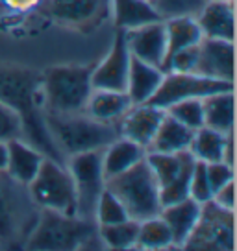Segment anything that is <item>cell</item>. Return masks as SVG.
Instances as JSON below:
<instances>
[{"label": "cell", "mask_w": 237, "mask_h": 251, "mask_svg": "<svg viewBox=\"0 0 237 251\" xmlns=\"http://www.w3.org/2000/svg\"><path fill=\"white\" fill-rule=\"evenodd\" d=\"M0 102L15 111L23 126V139L45 157L65 163L45 120L43 72L13 63H0Z\"/></svg>", "instance_id": "1"}, {"label": "cell", "mask_w": 237, "mask_h": 251, "mask_svg": "<svg viewBox=\"0 0 237 251\" xmlns=\"http://www.w3.org/2000/svg\"><path fill=\"white\" fill-rule=\"evenodd\" d=\"M100 242L95 220L82 218L78 214L41 209L39 220L32 235L24 244V250L32 251H72L89 250L91 244Z\"/></svg>", "instance_id": "2"}, {"label": "cell", "mask_w": 237, "mask_h": 251, "mask_svg": "<svg viewBox=\"0 0 237 251\" xmlns=\"http://www.w3.org/2000/svg\"><path fill=\"white\" fill-rule=\"evenodd\" d=\"M41 209L30 196L28 185L0 170V248H24L39 220Z\"/></svg>", "instance_id": "3"}, {"label": "cell", "mask_w": 237, "mask_h": 251, "mask_svg": "<svg viewBox=\"0 0 237 251\" xmlns=\"http://www.w3.org/2000/svg\"><path fill=\"white\" fill-rule=\"evenodd\" d=\"M47 127L58 148L63 155H78L86 151H98L117 141L118 133L117 122H100L80 115H52L45 113Z\"/></svg>", "instance_id": "4"}, {"label": "cell", "mask_w": 237, "mask_h": 251, "mask_svg": "<svg viewBox=\"0 0 237 251\" xmlns=\"http://www.w3.org/2000/svg\"><path fill=\"white\" fill-rule=\"evenodd\" d=\"M91 65H56L43 72V100L45 113L80 115L93 93Z\"/></svg>", "instance_id": "5"}, {"label": "cell", "mask_w": 237, "mask_h": 251, "mask_svg": "<svg viewBox=\"0 0 237 251\" xmlns=\"http://www.w3.org/2000/svg\"><path fill=\"white\" fill-rule=\"evenodd\" d=\"M106 188L124 205L128 216L132 220L143 222L152 216H158L161 211L159 185L145 159L128 168L126 172L106 181Z\"/></svg>", "instance_id": "6"}, {"label": "cell", "mask_w": 237, "mask_h": 251, "mask_svg": "<svg viewBox=\"0 0 237 251\" xmlns=\"http://www.w3.org/2000/svg\"><path fill=\"white\" fill-rule=\"evenodd\" d=\"M28 190L39 209L76 214V188L65 163L45 157Z\"/></svg>", "instance_id": "7"}, {"label": "cell", "mask_w": 237, "mask_h": 251, "mask_svg": "<svg viewBox=\"0 0 237 251\" xmlns=\"http://www.w3.org/2000/svg\"><path fill=\"white\" fill-rule=\"evenodd\" d=\"M145 161L150 166L154 177L159 185V201L161 207L178 203L189 198V181L197 159L189 150L176 153L147 151Z\"/></svg>", "instance_id": "8"}, {"label": "cell", "mask_w": 237, "mask_h": 251, "mask_svg": "<svg viewBox=\"0 0 237 251\" xmlns=\"http://www.w3.org/2000/svg\"><path fill=\"white\" fill-rule=\"evenodd\" d=\"M183 250L234 251L236 248V211H228L213 200L202 203L195 229L187 236Z\"/></svg>", "instance_id": "9"}, {"label": "cell", "mask_w": 237, "mask_h": 251, "mask_svg": "<svg viewBox=\"0 0 237 251\" xmlns=\"http://www.w3.org/2000/svg\"><path fill=\"white\" fill-rule=\"evenodd\" d=\"M76 188V214L82 218L95 220V207L106 188L102 170V150L71 155L65 163Z\"/></svg>", "instance_id": "10"}, {"label": "cell", "mask_w": 237, "mask_h": 251, "mask_svg": "<svg viewBox=\"0 0 237 251\" xmlns=\"http://www.w3.org/2000/svg\"><path fill=\"white\" fill-rule=\"evenodd\" d=\"M224 91H236V85L232 81H221V79L206 78L197 72H165L161 85L156 94L150 98L152 105L167 109L169 105L187 100V98H206L209 94L224 93Z\"/></svg>", "instance_id": "11"}, {"label": "cell", "mask_w": 237, "mask_h": 251, "mask_svg": "<svg viewBox=\"0 0 237 251\" xmlns=\"http://www.w3.org/2000/svg\"><path fill=\"white\" fill-rule=\"evenodd\" d=\"M41 8L56 24L89 33L111 15V0H43Z\"/></svg>", "instance_id": "12"}, {"label": "cell", "mask_w": 237, "mask_h": 251, "mask_svg": "<svg viewBox=\"0 0 237 251\" xmlns=\"http://www.w3.org/2000/svg\"><path fill=\"white\" fill-rule=\"evenodd\" d=\"M130 48L126 43V30L117 28L108 55L100 63H95L91 83L93 89L126 91L128 71H130Z\"/></svg>", "instance_id": "13"}, {"label": "cell", "mask_w": 237, "mask_h": 251, "mask_svg": "<svg viewBox=\"0 0 237 251\" xmlns=\"http://www.w3.org/2000/svg\"><path fill=\"white\" fill-rule=\"evenodd\" d=\"M163 117H165V109H161V107H156L148 102L134 103L117 122L118 133L120 137H124L147 150L158 131Z\"/></svg>", "instance_id": "14"}, {"label": "cell", "mask_w": 237, "mask_h": 251, "mask_svg": "<svg viewBox=\"0 0 237 251\" xmlns=\"http://www.w3.org/2000/svg\"><path fill=\"white\" fill-rule=\"evenodd\" d=\"M126 43L134 57L161 69L167 54L165 23L154 21L126 30Z\"/></svg>", "instance_id": "15"}, {"label": "cell", "mask_w": 237, "mask_h": 251, "mask_svg": "<svg viewBox=\"0 0 237 251\" xmlns=\"http://www.w3.org/2000/svg\"><path fill=\"white\" fill-rule=\"evenodd\" d=\"M234 41L202 37L198 43L197 74L234 83Z\"/></svg>", "instance_id": "16"}, {"label": "cell", "mask_w": 237, "mask_h": 251, "mask_svg": "<svg viewBox=\"0 0 237 251\" xmlns=\"http://www.w3.org/2000/svg\"><path fill=\"white\" fill-rule=\"evenodd\" d=\"M204 37L234 41L236 37V0H207L197 15Z\"/></svg>", "instance_id": "17"}, {"label": "cell", "mask_w": 237, "mask_h": 251, "mask_svg": "<svg viewBox=\"0 0 237 251\" xmlns=\"http://www.w3.org/2000/svg\"><path fill=\"white\" fill-rule=\"evenodd\" d=\"M6 172L23 185H30L39 170L45 155L24 139H11L6 142Z\"/></svg>", "instance_id": "18"}, {"label": "cell", "mask_w": 237, "mask_h": 251, "mask_svg": "<svg viewBox=\"0 0 237 251\" xmlns=\"http://www.w3.org/2000/svg\"><path fill=\"white\" fill-rule=\"evenodd\" d=\"M165 72L159 67L148 65L132 55L130 59V71H128L126 94L130 96L132 103H147L156 94L161 85Z\"/></svg>", "instance_id": "19"}, {"label": "cell", "mask_w": 237, "mask_h": 251, "mask_svg": "<svg viewBox=\"0 0 237 251\" xmlns=\"http://www.w3.org/2000/svg\"><path fill=\"white\" fill-rule=\"evenodd\" d=\"M200 209L202 205L195 201L193 198H185L178 203H171L161 207L159 216L163 218L171 233H173L174 248H182L187 236L191 235V231L195 229L200 216Z\"/></svg>", "instance_id": "20"}, {"label": "cell", "mask_w": 237, "mask_h": 251, "mask_svg": "<svg viewBox=\"0 0 237 251\" xmlns=\"http://www.w3.org/2000/svg\"><path fill=\"white\" fill-rule=\"evenodd\" d=\"M134 103L126 91L93 89L86 105V115L100 122H118Z\"/></svg>", "instance_id": "21"}, {"label": "cell", "mask_w": 237, "mask_h": 251, "mask_svg": "<svg viewBox=\"0 0 237 251\" xmlns=\"http://www.w3.org/2000/svg\"><path fill=\"white\" fill-rule=\"evenodd\" d=\"M145 155H147V150L143 146L128 141L124 137H118L117 141H113L110 146L102 150V170L106 181L126 172L128 168L143 161Z\"/></svg>", "instance_id": "22"}, {"label": "cell", "mask_w": 237, "mask_h": 251, "mask_svg": "<svg viewBox=\"0 0 237 251\" xmlns=\"http://www.w3.org/2000/svg\"><path fill=\"white\" fill-rule=\"evenodd\" d=\"M165 23V35H167V54L165 61L161 65V71L167 65V61L173 57L176 52H180L187 47H195L202 41V30L197 23V17L180 15L163 19Z\"/></svg>", "instance_id": "23"}, {"label": "cell", "mask_w": 237, "mask_h": 251, "mask_svg": "<svg viewBox=\"0 0 237 251\" xmlns=\"http://www.w3.org/2000/svg\"><path fill=\"white\" fill-rule=\"evenodd\" d=\"M204 103V126L222 133L234 131L236 126V91L215 93L202 98Z\"/></svg>", "instance_id": "24"}, {"label": "cell", "mask_w": 237, "mask_h": 251, "mask_svg": "<svg viewBox=\"0 0 237 251\" xmlns=\"http://www.w3.org/2000/svg\"><path fill=\"white\" fill-rule=\"evenodd\" d=\"M111 15L120 30H132L141 24L163 21L150 0H111Z\"/></svg>", "instance_id": "25"}, {"label": "cell", "mask_w": 237, "mask_h": 251, "mask_svg": "<svg viewBox=\"0 0 237 251\" xmlns=\"http://www.w3.org/2000/svg\"><path fill=\"white\" fill-rule=\"evenodd\" d=\"M191 139H193V129L180 124L178 120H174L165 113L147 151H161V153L183 151V150H189Z\"/></svg>", "instance_id": "26"}, {"label": "cell", "mask_w": 237, "mask_h": 251, "mask_svg": "<svg viewBox=\"0 0 237 251\" xmlns=\"http://www.w3.org/2000/svg\"><path fill=\"white\" fill-rule=\"evenodd\" d=\"M226 137H228V133H222V131H217L213 127L202 126V127L193 131L189 151L197 161H202V163L222 161Z\"/></svg>", "instance_id": "27"}, {"label": "cell", "mask_w": 237, "mask_h": 251, "mask_svg": "<svg viewBox=\"0 0 237 251\" xmlns=\"http://www.w3.org/2000/svg\"><path fill=\"white\" fill-rule=\"evenodd\" d=\"M173 233L159 214L139 222V231H137V240H135L137 250L158 251L173 248Z\"/></svg>", "instance_id": "28"}, {"label": "cell", "mask_w": 237, "mask_h": 251, "mask_svg": "<svg viewBox=\"0 0 237 251\" xmlns=\"http://www.w3.org/2000/svg\"><path fill=\"white\" fill-rule=\"evenodd\" d=\"M137 231H139V222L132 218L110 226H98V236L104 242V248L115 251L134 250Z\"/></svg>", "instance_id": "29"}, {"label": "cell", "mask_w": 237, "mask_h": 251, "mask_svg": "<svg viewBox=\"0 0 237 251\" xmlns=\"http://www.w3.org/2000/svg\"><path fill=\"white\" fill-rule=\"evenodd\" d=\"M165 113L169 117H173L174 120H178L180 124L187 126L193 131L204 126V103H202V98L180 100V102L169 105Z\"/></svg>", "instance_id": "30"}, {"label": "cell", "mask_w": 237, "mask_h": 251, "mask_svg": "<svg viewBox=\"0 0 237 251\" xmlns=\"http://www.w3.org/2000/svg\"><path fill=\"white\" fill-rule=\"evenodd\" d=\"M126 209L124 205L117 200L115 194H111L108 188H104L98 201L95 207V222L96 226H110V224H118L128 220Z\"/></svg>", "instance_id": "31"}, {"label": "cell", "mask_w": 237, "mask_h": 251, "mask_svg": "<svg viewBox=\"0 0 237 251\" xmlns=\"http://www.w3.org/2000/svg\"><path fill=\"white\" fill-rule=\"evenodd\" d=\"M207 0H152V6L156 8L161 19L171 17L189 15L197 17L200 9L206 6Z\"/></svg>", "instance_id": "32"}, {"label": "cell", "mask_w": 237, "mask_h": 251, "mask_svg": "<svg viewBox=\"0 0 237 251\" xmlns=\"http://www.w3.org/2000/svg\"><path fill=\"white\" fill-rule=\"evenodd\" d=\"M189 198H193L200 205L213 198V190H211V185H209V179H207V172H206V163H202V161H197V165L193 168V174H191Z\"/></svg>", "instance_id": "33"}, {"label": "cell", "mask_w": 237, "mask_h": 251, "mask_svg": "<svg viewBox=\"0 0 237 251\" xmlns=\"http://www.w3.org/2000/svg\"><path fill=\"white\" fill-rule=\"evenodd\" d=\"M197 63H198V45L195 47H187L176 52V54L167 61V65L163 67V72H197Z\"/></svg>", "instance_id": "34"}, {"label": "cell", "mask_w": 237, "mask_h": 251, "mask_svg": "<svg viewBox=\"0 0 237 251\" xmlns=\"http://www.w3.org/2000/svg\"><path fill=\"white\" fill-rule=\"evenodd\" d=\"M11 139H23L21 118L6 103L0 102V142H8Z\"/></svg>", "instance_id": "35"}, {"label": "cell", "mask_w": 237, "mask_h": 251, "mask_svg": "<svg viewBox=\"0 0 237 251\" xmlns=\"http://www.w3.org/2000/svg\"><path fill=\"white\" fill-rule=\"evenodd\" d=\"M206 172H207V179L211 185L213 194L222 188L224 185H228L232 181H236V168L226 165L224 161H217V163H206Z\"/></svg>", "instance_id": "36"}, {"label": "cell", "mask_w": 237, "mask_h": 251, "mask_svg": "<svg viewBox=\"0 0 237 251\" xmlns=\"http://www.w3.org/2000/svg\"><path fill=\"white\" fill-rule=\"evenodd\" d=\"M213 200L217 205H221L228 211H236V181H232L228 185H224L213 194Z\"/></svg>", "instance_id": "37"}, {"label": "cell", "mask_w": 237, "mask_h": 251, "mask_svg": "<svg viewBox=\"0 0 237 251\" xmlns=\"http://www.w3.org/2000/svg\"><path fill=\"white\" fill-rule=\"evenodd\" d=\"M2 2L13 11H30L33 8H39L43 0H2Z\"/></svg>", "instance_id": "38"}, {"label": "cell", "mask_w": 237, "mask_h": 251, "mask_svg": "<svg viewBox=\"0 0 237 251\" xmlns=\"http://www.w3.org/2000/svg\"><path fill=\"white\" fill-rule=\"evenodd\" d=\"M6 142H0V170H6Z\"/></svg>", "instance_id": "39"}, {"label": "cell", "mask_w": 237, "mask_h": 251, "mask_svg": "<svg viewBox=\"0 0 237 251\" xmlns=\"http://www.w3.org/2000/svg\"><path fill=\"white\" fill-rule=\"evenodd\" d=\"M215 2H222V0H215Z\"/></svg>", "instance_id": "40"}, {"label": "cell", "mask_w": 237, "mask_h": 251, "mask_svg": "<svg viewBox=\"0 0 237 251\" xmlns=\"http://www.w3.org/2000/svg\"><path fill=\"white\" fill-rule=\"evenodd\" d=\"M150 2H152V0H150Z\"/></svg>", "instance_id": "41"}]
</instances>
